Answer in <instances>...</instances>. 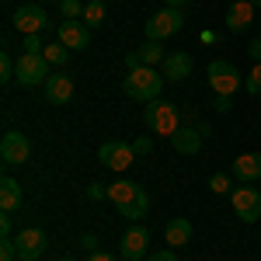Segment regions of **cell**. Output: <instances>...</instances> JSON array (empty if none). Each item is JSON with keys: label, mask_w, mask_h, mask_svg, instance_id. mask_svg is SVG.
Instances as JSON below:
<instances>
[{"label": "cell", "mask_w": 261, "mask_h": 261, "mask_svg": "<svg viewBox=\"0 0 261 261\" xmlns=\"http://www.w3.org/2000/svg\"><path fill=\"white\" fill-rule=\"evenodd\" d=\"M84 7H87L84 0H63V4H60V14L66 21H77V18H84Z\"/></svg>", "instance_id": "25"}, {"label": "cell", "mask_w": 261, "mask_h": 261, "mask_svg": "<svg viewBox=\"0 0 261 261\" xmlns=\"http://www.w3.org/2000/svg\"><path fill=\"white\" fill-rule=\"evenodd\" d=\"M42 56L53 63V66H66V60H70V49H66L63 42H49V45L42 49Z\"/></svg>", "instance_id": "23"}, {"label": "cell", "mask_w": 261, "mask_h": 261, "mask_svg": "<svg viewBox=\"0 0 261 261\" xmlns=\"http://www.w3.org/2000/svg\"><path fill=\"white\" fill-rule=\"evenodd\" d=\"M18 81V63L11 60V53H0V84Z\"/></svg>", "instance_id": "24"}, {"label": "cell", "mask_w": 261, "mask_h": 261, "mask_svg": "<svg viewBox=\"0 0 261 261\" xmlns=\"http://www.w3.org/2000/svg\"><path fill=\"white\" fill-rule=\"evenodd\" d=\"M143 122H146V129L150 133H161V136H174L178 133V105H167V101H150L146 105V112H143Z\"/></svg>", "instance_id": "3"}, {"label": "cell", "mask_w": 261, "mask_h": 261, "mask_svg": "<svg viewBox=\"0 0 261 261\" xmlns=\"http://www.w3.org/2000/svg\"><path fill=\"white\" fill-rule=\"evenodd\" d=\"M164 4H167V7H181V11L188 7V0H164Z\"/></svg>", "instance_id": "38"}, {"label": "cell", "mask_w": 261, "mask_h": 261, "mask_svg": "<svg viewBox=\"0 0 261 261\" xmlns=\"http://www.w3.org/2000/svg\"><path fill=\"white\" fill-rule=\"evenodd\" d=\"M28 157H32V143H28V136L18 133V129L4 133V140H0V161L7 164V167H18V164H24Z\"/></svg>", "instance_id": "8"}, {"label": "cell", "mask_w": 261, "mask_h": 261, "mask_svg": "<svg viewBox=\"0 0 261 261\" xmlns=\"http://www.w3.org/2000/svg\"><path fill=\"white\" fill-rule=\"evenodd\" d=\"M164 241L171 244V247H185V244L192 241V223L185 220V216L171 220L167 226H164Z\"/></svg>", "instance_id": "19"}, {"label": "cell", "mask_w": 261, "mask_h": 261, "mask_svg": "<svg viewBox=\"0 0 261 261\" xmlns=\"http://www.w3.org/2000/svg\"><path fill=\"white\" fill-rule=\"evenodd\" d=\"M98 157H101L105 167H112V171H125L129 164L136 161V150H133V143H125V140H108V143H101Z\"/></svg>", "instance_id": "10"}, {"label": "cell", "mask_w": 261, "mask_h": 261, "mask_svg": "<svg viewBox=\"0 0 261 261\" xmlns=\"http://www.w3.org/2000/svg\"><path fill=\"white\" fill-rule=\"evenodd\" d=\"M251 21H254V4L251 0H233L230 11H226V28L237 35L244 28H251Z\"/></svg>", "instance_id": "16"}, {"label": "cell", "mask_w": 261, "mask_h": 261, "mask_svg": "<svg viewBox=\"0 0 261 261\" xmlns=\"http://www.w3.org/2000/svg\"><path fill=\"white\" fill-rule=\"evenodd\" d=\"M171 146L178 150V153H199L202 146V129H195V125H178V133L171 136Z\"/></svg>", "instance_id": "17"}, {"label": "cell", "mask_w": 261, "mask_h": 261, "mask_svg": "<svg viewBox=\"0 0 261 261\" xmlns=\"http://www.w3.org/2000/svg\"><path fill=\"white\" fill-rule=\"evenodd\" d=\"M192 56L188 53H167V60L161 63V73H164V81H171V84H178L185 81V77H192Z\"/></svg>", "instance_id": "15"}, {"label": "cell", "mask_w": 261, "mask_h": 261, "mask_svg": "<svg viewBox=\"0 0 261 261\" xmlns=\"http://www.w3.org/2000/svg\"><path fill=\"white\" fill-rule=\"evenodd\" d=\"M56 42H63L66 49H87L91 45V28L81 24V21H60V28H56Z\"/></svg>", "instance_id": "12"}, {"label": "cell", "mask_w": 261, "mask_h": 261, "mask_svg": "<svg viewBox=\"0 0 261 261\" xmlns=\"http://www.w3.org/2000/svg\"><path fill=\"white\" fill-rule=\"evenodd\" d=\"M56 4H63V0H56Z\"/></svg>", "instance_id": "41"}, {"label": "cell", "mask_w": 261, "mask_h": 261, "mask_svg": "<svg viewBox=\"0 0 261 261\" xmlns=\"http://www.w3.org/2000/svg\"><path fill=\"white\" fill-rule=\"evenodd\" d=\"M244 91H247V94H254V98L261 94V63H254V70L244 77Z\"/></svg>", "instance_id": "26"}, {"label": "cell", "mask_w": 261, "mask_h": 261, "mask_svg": "<svg viewBox=\"0 0 261 261\" xmlns=\"http://www.w3.org/2000/svg\"><path fill=\"white\" fill-rule=\"evenodd\" d=\"M81 247L87 251V254H94V251H98V237H94V233H84V237H81Z\"/></svg>", "instance_id": "31"}, {"label": "cell", "mask_w": 261, "mask_h": 261, "mask_svg": "<svg viewBox=\"0 0 261 261\" xmlns=\"http://www.w3.org/2000/svg\"><path fill=\"white\" fill-rule=\"evenodd\" d=\"M251 4H254V11H258V7H261V0H251Z\"/></svg>", "instance_id": "39"}, {"label": "cell", "mask_w": 261, "mask_h": 261, "mask_svg": "<svg viewBox=\"0 0 261 261\" xmlns=\"http://www.w3.org/2000/svg\"><path fill=\"white\" fill-rule=\"evenodd\" d=\"M14 244H18L21 261H39L45 254V247H49V237H45V230H39V226H24L18 237H14Z\"/></svg>", "instance_id": "9"}, {"label": "cell", "mask_w": 261, "mask_h": 261, "mask_svg": "<svg viewBox=\"0 0 261 261\" xmlns=\"http://www.w3.org/2000/svg\"><path fill=\"white\" fill-rule=\"evenodd\" d=\"M125 66H129V70H136V66H143V63H140V53H129V56H125Z\"/></svg>", "instance_id": "35"}, {"label": "cell", "mask_w": 261, "mask_h": 261, "mask_svg": "<svg viewBox=\"0 0 261 261\" xmlns=\"http://www.w3.org/2000/svg\"><path fill=\"white\" fill-rule=\"evenodd\" d=\"M14 28H18L21 35H42L49 28V18H45V11H42L39 4H21L18 11H14Z\"/></svg>", "instance_id": "11"}, {"label": "cell", "mask_w": 261, "mask_h": 261, "mask_svg": "<svg viewBox=\"0 0 261 261\" xmlns=\"http://www.w3.org/2000/svg\"><path fill=\"white\" fill-rule=\"evenodd\" d=\"M108 199L115 202L119 216H125L129 223L146 216V209H150V195L143 192L136 181H115V185H108Z\"/></svg>", "instance_id": "1"}, {"label": "cell", "mask_w": 261, "mask_h": 261, "mask_svg": "<svg viewBox=\"0 0 261 261\" xmlns=\"http://www.w3.org/2000/svg\"><path fill=\"white\" fill-rule=\"evenodd\" d=\"M18 258V244L11 237H0V261H14Z\"/></svg>", "instance_id": "27"}, {"label": "cell", "mask_w": 261, "mask_h": 261, "mask_svg": "<svg viewBox=\"0 0 261 261\" xmlns=\"http://www.w3.org/2000/svg\"><path fill=\"white\" fill-rule=\"evenodd\" d=\"M18 81L24 87H39L49 81V60L42 53H21L18 60Z\"/></svg>", "instance_id": "6"}, {"label": "cell", "mask_w": 261, "mask_h": 261, "mask_svg": "<svg viewBox=\"0 0 261 261\" xmlns=\"http://www.w3.org/2000/svg\"><path fill=\"white\" fill-rule=\"evenodd\" d=\"M146 261H178V258H174V251H157V254H150Z\"/></svg>", "instance_id": "34"}, {"label": "cell", "mask_w": 261, "mask_h": 261, "mask_svg": "<svg viewBox=\"0 0 261 261\" xmlns=\"http://www.w3.org/2000/svg\"><path fill=\"white\" fill-rule=\"evenodd\" d=\"M233 178L241 185H251V181L261 178V153H241L233 161Z\"/></svg>", "instance_id": "18"}, {"label": "cell", "mask_w": 261, "mask_h": 261, "mask_svg": "<svg viewBox=\"0 0 261 261\" xmlns=\"http://www.w3.org/2000/svg\"><path fill=\"white\" fill-rule=\"evenodd\" d=\"M185 28V11L181 7H161L153 18L146 21V39L150 42H164L171 35H178Z\"/></svg>", "instance_id": "4"}, {"label": "cell", "mask_w": 261, "mask_h": 261, "mask_svg": "<svg viewBox=\"0 0 261 261\" xmlns=\"http://www.w3.org/2000/svg\"><path fill=\"white\" fill-rule=\"evenodd\" d=\"M42 49H45L42 35H24V53H42Z\"/></svg>", "instance_id": "29"}, {"label": "cell", "mask_w": 261, "mask_h": 261, "mask_svg": "<svg viewBox=\"0 0 261 261\" xmlns=\"http://www.w3.org/2000/svg\"><path fill=\"white\" fill-rule=\"evenodd\" d=\"M247 53H251V60H254V63H261V39L251 42V45H247Z\"/></svg>", "instance_id": "33"}, {"label": "cell", "mask_w": 261, "mask_h": 261, "mask_svg": "<svg viewBox=\"0 0 261 261\" xmlns=\"http://www.w3.org/2000/svg\"><path fill=\"white\" fill-rule=\"evenodd\" d=\"M146 244H150V230H146V226H133V230L122 237L119 254L125 261H140L143 254H146Z\"/></svg>", "instance_id": "14"}, {"label": "cell", "mask_w": 261, "mask_h": 261, "mask_svg": "<svg viewBox=\"0 0 261 261\" xmlns=\"http://www.w3.org/2000/svg\"><path fill=\"white\" fill-rule=\"evenodd\" d=\"M87 261H115V258H112L108 251H94V254H91V258H87Z\"/></svg>", "instance_id": "36"}, {"label": "cell", "mask_w": 261, "mask_h": 261, "mask_svg": "<svg viewBox=\"0 0 261 261\" xmlns=\"http://www.w3.org/2000/svg\"><path fill=\"white\" fill-rule=\"evenodd\" d=\"M133 150H136V157H146V153L153 150V140H146V136H143V140L133 143Z\"/></svg>", "instance_id": "30"}, {"label": "cell", "mask_w": 261, "mask_h": 261, "mask_svg": "<svg viewBox=\"0 0 261 261\" xmlns=\"http://www.w3.org/2000/svg\"><path fill=\"white\" fill-rule=\"evenodd\" d=\"M81 21L87 24V28H101V24H105V4H101V0H87Z\"/></svg>", "instance_id": "22"}, {"label": "cell", "mask_w": 261, "mask_h": 261, "mask_svg": "<svg viewBox=\"0 0 261 261\" xmlns=\"http://www.w3.org/2000/svg\"><path fill=\"white\" fill-rule=\"evenodd\" d=\"M230 202H233V213H237L244 223H258L261 220V192L258 188L241 185V188L230 192Z\"/></svg>", "instance_id": "7"}, {"label": "cell", "mask_w": 261, "mask_h": 261, "mask_svg": "<svg viewBox=\"0 0 261 261\" xmlns=\"http://www.w3.org/2000/svg\"><path fill=\"white\" fill-rule=\"evenodd\" d=\"M42 87H45V101L49 105H70V98H73V77L66 70L49 73V81L42 84Z\"/></svg>", "instance_id": "13"}, {"label": "cell", "mask_w": 261, "mask_h": 261, "mask_svg": "<svg viewBox=\"0 0 261 261\" xmlns=\"http://www.w3.org/2000/svg\"><path fill=\"white\" fill-rule=\"evenodd\" d=\"M161 87H164V73L153 70V66H136V70H129V77L122 81V91L133 101H143V105L161 98Z\"/></svg>", "instance_id": "2"}, {"label": "cell", "mask_w": 261, "mask_h": 261, "mask_svg": "<svg viewBox=\"0 0 261 261\" xmlns=\"http://www.w3.org/2000/svg\"><path fill=\"white\" fill-rule=\"evenodd\" d=\"M11 226H14V223H11V213H4V216H0V237H11Z\"/></svg>", "instance_id": "32"}, {"label": "cell", "mask_w": 261, "mask_h": 261, "mask_svg": "<svg viewBox=\"0 0 261 261\" xmlns=\"http://www.w3.org/2000/svg\"><path fill=\"white\" fill-rule=\"evenodd\" d=\"M216 108H220V112H230V98H223V94H216Z\"/></svg>", "instance_id": "37"}, {"label": "cell", "mask_w": 261, "mask_h": 261, "mask_svg": "<svg viewBox=\"0 0 261 261\" xmlns=\"http://www.w3.org/2000/svg\"><path fill=\"white\" fill-rule=\"evenodd\" d=\"M0 209H4V213L21 209V185L14 178H4V181H0Z\"/></svg>", "instance_id": "20"}, {"label": "cell", "mask_w": 261, "mask_h": 261, "mask_svg": "<svg viewBox=\"0 0 261 261\" xmlns=\"http://www.w3.org/2000/svg\"><path fill=\"white\" fill-rule=\"evenodd\" d=\"M60 261H73V258H60Z\"/></svg>", "instance_id": "40"}, {"label": "cell", "mask_w": 261, "mask_h": 261, "mask_svg": "<svg viewBox=\"0 0 261 261\" xmlns=\"http://www.w3.org/2000/svg\"><path fill=\"white\" fill-rule=\"evenodd\" d=\"M136 53H140V63H143V66H157V63H164V60H167V53L161 49V42H150V39L143 42V45L136 49Z\"/></svg>", "instance_id": "21"}, {"label": "cell", "mask_w": 261, "mask_h": 261, "mask_svg": "<svg viewBox=\"0 0 261 261\" xmlns=\"http://www.w3.org/2000/svg\"><path fill=\"white\" fill-rule=\"evenodd\" d=\"M209 188H213L216 195H223V192H230V174H220V171H216V174L209 178Z\"/></svg>", "instance_id": "28"}, {"label": "cell", "mask_w": 261, "mask_h": 261, "mask_svg": "<svg viewBox=\"0 0 261 261\" xmlns=\"http://www.w3.org/2000/svg\"><path fill=\"white\" fill-rule=\"evenodd\" d=\"M209 87H213L216 94H223V98H230L233 91H241V87H244V77H241V70H237L233 63L213 60V63H209Z\"/></svg>", "instance_id": "5"}]
</instances>
